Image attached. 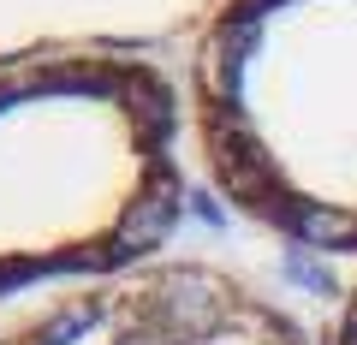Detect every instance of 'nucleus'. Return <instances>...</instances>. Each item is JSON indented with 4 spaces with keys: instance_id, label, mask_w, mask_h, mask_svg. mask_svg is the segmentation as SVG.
Listing matches in <instances>:
<instances>
[{
    "instance_id": "obj_1",
    "label": "nucleus",
    "mask_w": 357,
    "mask_h": 345,
    "mask_svg": "<svg viewBox=\"0 0 357 345\" xmlns=\"http://www.w3.org/2000/svg\"><path fill=\"white\" fill-rule=\"evenodd\" d=\"M178 66L72 60L0 77V309L167 256L191 191Z\"/></svg>"
},
{
    "instance_id": "obj_2",
    "label": "nucleus",
    "mask_w": 357,
    "mask_h": 345,
    "mask_svg": "<svg viewBox=\"0 0 357 345\" xmlns=\"http://www.w3.org/2000/svg\"><path fill=\"white\" fill-rule=\"evenodd\" d=\"M178 77L191 161L220 203L357 262V0H227Z\"/></svg>"
},
{
    "instance_id": "obj_3",
    "label": "nucleus",
    "mask_w": 357,
    "mask_h": 345,
    "mask_svg": "<svg viewBox=\"0 0 357 345\" xmlns=\"http://www.w3.org/2000/svg\"><path fill=\"white\" fill-rule=\"evenodd\" d=\"M0 345H328L280 298L208 256H161L119 280L0 309Z\"/></svg>"
},
{
    "instance_id": "obj_4",
    "label": "nucleus",
    "mask_w": 357,
    "mask_h": 345,
    "mask_svg": "<svg viewBox=\"0 0 357 345\" xmlns=\"http://www.w3.org/2000/svg\"><path fill=\"white\" fill-rule=\"evenodd\" d=\"M227 0H0V77L72 60L185 66Z\"/></svg>"
},
{
    "instance_id": "obj_5",
    "label": "nucleus",
    "mask_w": 357,
    "mask_h": 345,
    "mask_svg": "<svg viewBox=\"0 0 357 345\" xmlns=\"http://www.w3.org/2000/svg\"><path fill=\"white\" fill-rule=\"evenodd\" d=\"M328 345H357V286H351V298H345L340 321L328 328Z\"/></svg>"
}]
</instances>
